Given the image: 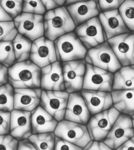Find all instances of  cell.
<instances>
[{"label":"cell","mask_w":134,"mask_h":150,"mask_svg":"<svg viewBox=\"0 0 134 150\" xmlns=\"http://www.w3.org/2000/svg\"><path fill=\"white\" fill-rule=\"evenodd\" d=\"M65 91H80L83 88L87 63L85 59L62 63Z\"/></svg>","instance_id":"cell-11"},{"label":"cell","mask_w":134,"mask_h":150,"mask_svg":"<svg viewBox=\"0 0 134 150\" xmlns=\"http://www.w3.org/2000/svg\"><path fill=\"white\" fill-rule=\"evenodd\" d=\"M30 60L41 69L57 62L54 41L44 36L33 41Z\"/></svg>","instance_id":"cell-14"},{"label":"cell","mask_w":134,"mask_h":150,"mask_svg":"<svg viewBox=\"0 0 134 150\" xmlns=\"http://www.w3.org/2000/svg\"><path fill=\"white\" fill-rule=\"evenodd\" d=\"M124 1V0H98L99 5L101 12L112 11L118 9Z\"/></svg>","instance_id":"cell-35"},{"label":"cell","mask_w":134,"mask_h":150,"mask_svg":"<svg viewBox=\"0 0 134 150\" xmlns=\"http://www.w3.org/2000/svg\"><path fill=\"white\" fill-rule=\"evenodd\" d=\"M69 93L65 91L42 90L40 106L58 122L64 119Z\"/></svg>","instance_id":"cell-10"},{"label":"cell","mask_w":134,"mask_h":150,"mask_svg":"<svg viewBox=\"0 0 134 150\" xmlns=\"http://www.w3.org/2000/svg\"><path fill=\"white\" fill-rule=\"evenodd\" d=\"M54 133L56 137L83 149L92 140L86 125L64 119L59 122Z\"/></svg>","instance_id":"cell-6"},{"label":"cell","mask_w":134,"mask_h":150,"mask_svg":"<svg viewBox=\"0 0 134 150\" xmlns=\"http://www.w3.org/2000/svg\"><path fill=\"white\" fill-rule=\"evenodd\" d=\"M42 89L15 88L14 110L32 112L40 105Z\"/></svg>","instance_id":"cell-21"},{"label":"cell","mask_w":134,"mask_h":150,"mask_svg":"<svg viewBox=\"0 0 134 150\" xmlns=\"http://www.w3.org/2000/svg\"><path fill=\"white\" fill-rule=\"evenodd\" d=\"M79 0H66L65 6H64L70 5L78 2Z\"/></svg>","instance_id":"cell-43"},{"label":"cell","mask_w":134,"mask_h":150,"mask_svg":"<svg viewBox=\"0 0 134 150\" xmlns=\"http://www.w3.org/2000/svg\"><path fill=\"white\" fill-rule=\"evenodd\" d=\"M56 136L54 132L33 134L28 139L37 150H54Z\"/></svg>","instance_id":"cell-26"},{"label":"cell","mask_w":134,"mask_h":150,"mask_svg":"<svg viewBox=\"0 0 134 150\" xmlns=\"http://www.w3.org/2000/svg\"><path fill=\"white\" fill-rule=\"evenodd\" d=\"M76 27L100 14L98 0L82 1L65 6Z\"/></svg>","instance_id":"cell-15"},{"label":"cell","mask_w":134,"mask_h":150,"mask_svg":"<svg viewBox=\"0 0 134 150\" xmlns=\"http://www.w3.org/2000/svg\"><path fill=\"white\" fill-rule=\"evenodd\" d=\"M9 83V68L0 64V86Z\"/></svg>","instance_id":"cell-39"},{"label":"cell","mask_w":134,"mask_h":150,"mask_svg":"<svg viewBox=\"0 0 134 150\" xmlns=\"http://www.w3.org/2000/svg\"><path fill=\"white\" fill-rule=\"evenodd\" d=\"M98 17L107 41L115 36L131 32L125 25L118 9L101 13Z\"/></svg>","instance_id":"cell-20"},{"label":"cell","mask_w":134,"mask_h":150,"mask_svg":"<svg viewBox=\"0 0 134 150\" xmlns=\"http://www.w3.org/2000/svg\"><path fill=\"white\" fill-rule=\"evenodd\" d=\"M31 115L33 134L54 132L59 122L40 105Z\"/></svg>","instance_id":"cell-22"},{"label":"cell","mask_w":134,"mask_h":150,"mask_svg":"<svg viewBox=\"0 0 134 150\" xmlns=\"http://www.w3.org/2000/svg\"><path fill=\"white\" fill-rule=\"evenodd\" d=\"M133 137L131 117L120 114L103 142L115 150Z\"/></svg>","instance_id":"cell-9"},{"label":"cell","mask_w":134,"mask_h":150,"mask_svg":"<svg viewBox=\"0 0 134 150\" xmlns=\"http://www.w3.org/2000/svg\"><path fill=\"white\" fill-rule=\"evenodd\" d=\"M113 105L120 114L132 117L134 115V90H113Z\"/></svg>","instance_id":"cell-23"},{"label":"cell","mask_w":134,"mask_h":150,"mask_svg":"<svg viewBox=\"0 0 134 150\" xmlns=\"http://www.w3.org/2000/svg\"><path fill=\"white\" fill-rule=\"evenodd\" d=\"M23 0H0V6L14 20L23 12Z\"/></svg>","instance_id":"cell-31"},{"label":"cell","mask_w":134,"mask_h":150,"mask_svg":"<svg viewBox=\"0 0 134 150\" xmlns=\"http://www.w3.org/2000/svg\"><path fill=\"white\" fill-rule=\"evenodd\" d=\"M16 63L12 42H0V64L9 68Z\"/></svg>","instance_id":"cell-28"},{"label":"cell","mask_w":134,"mask_h":150,"mask_svg":"<svg viewBox=\"0 0 134 150\" xmlns=\"http://www.w3.org/2000/svg\"><path fill=\"white\" fill-rule=\"evenodd\" d=\"M134 90V65L122 67L114 74L113 90Z\"/></svg>","instance_id":"cell-24"},{"label":"cell","mask_w":134,"mask_h":150,"mask_svg":"<svg viewBox=\"0 0 134 150\" xmlns=\"http://www.w3.org/2000/svg\"><path fill=\"white\" fill-rule=\"evenodd\" d=\"M114 74L87 63L82 90L112 91Z\"/></svg>","instance_id":"cell-8"},{"label":"cell","mask_w":134,"mask_h":150,"mask_svg":"<svg viewBox=\"0 0 134 150\" xmlns=\"http://www.w3.org/2000/svg\"><path fill=\"white\" fill-rule=\"evenodd\" d=\"M81 92L91 116L113 107L111 92L82 90Z\"/></svg>","instance_id":"cell-19"},{"label":"cell","mask_w":134,"mask_h":150,"mask_svg":"<svg viewBox=\"0 0 134 150\" xmlns=\"http://www.w3.org/2000/svg\"><path fill=\"white\" fill-rule=\"evenodd\" d=\"M12 42L16 63L30 59L33 42L19 33Z\"/></svg>","instance_id":"cell-25"},{"label":"cell","mask_w":134,"mask_h":150,"mask_svg":"<svg viewBox=\"0 0 134 150\" xmlns=\"http://www.w3.org/2000/svg\"><path fill=\"white\" fill-rule=\"evenodd\" d=\"M115 150H134V137Z\"/></svg>","instance_id":"cell-41"},{"label":"cell","mask_w":134,"mask_h":150,"mask_svg":"<svg viewBox=\"0 0 134 150\" xmlns=\"http://www.w3.org/2000/svg\"><path fill=\"white\" fill-rule=\"evenodd\" d=\"M14 21L19 33L32 42L44 36V15L23 12Z\"/></svg>","instance_id":"cell-12"},{"label":"cell","mask_w":134,"mask_h":150,"mask_svg":"<svg viewBox=\"0 0 134 150\" xmlns=\"http://www.w3.org/2000/svg\"><path fill=\"white\" fill-rule=\"evenodd\" d=\"M74 32L88 50L107 41L98 16L76 27Z\"/></svg>","instance_id":"cell-7"},{"label":"cell","mask_w":134,"mask_h":150,"mask_svg":"<svg viewBox=\"0 0 134 150\" xmlns=\"http://www.w3.org/2000/svg\"><path fill=\"white\" fill-rule=\"evenodd\" d=\"M44 36L54 42L76 28L65 6L47 12L44 15Z\"/></svg>","instance_id":"cell-2"},{"label":"cell","mask_w":134,"mask_h":150,"mask_svg":"<svg viewBox=\"0 0 134 150\" xmlns=\"http://www.w3.org/2000/svg\"><path fill=\"white\" fill-rule=\"evenodd\" d=\"M120 114L113 107L91 116L86 125L91 140L103 142Z\"/></svg>","instance_id":"cell-5"},{"label":"cell","mask_w":134,"mask_h":150,"mask_svg":"<svg viewBox=\"0 0 134 150\" xmlns=\"http://www.w3.org/2000/svg\"><path fill=\"white\" fill-rule=\"evenodd\" d=\"M11 112L0 110V135L10 134Z\"/></svg>","instance_id":"cell-34"},{"label":"cell","mask_w":134,"mask_h":150,"mask_svg":"<svg viewBox=\"0 0 134 150\" xmlns=\"http://www.w3.org/2000/svg\"><path fill=\"white\" fill-rule=\"evenodd\" d=\"M18 150H37L34 144L29 139L19 141Z\"/></svg>","instance_id":"cell-40"},{"label":"cell","mask_w":134,"mask_h":150,"mask_svg":"<svg viewBox=\"0 0 134 150\" xmlns=\"http://www.w3.org/2000/svg\"><path fill=\"white\" fill-rule=\"evenodd\" d=\"M10 134L19 141L33 134L31 112L16 110L11 111Z\"/></svg>","instance_id":"cell-18"},{"label":"cell","mask_w":134,"mask_h":150,"mask_svg":"<svg viewBox=\"0 0 134 150\" xmlns=\"http://www.w3.org/2000/svg\"><path fill=\"white\" fill-rule=\"evenodd\" d=\"M15 88L10 83L0 86V110L11 112L14 110Z\"/></svg>","instance_id":"cell-27"},{"label":"cell","mask_w":134,"mask_h":150,"mask_svg":"<svg viewBox=\"0 0 134 150\" xmlns=\"http://www.w3.org/2000/svg\"><path fill=\"white\" fill-rule=\"evenodd\" d=\"M83 150H113L103 142L91 140Z\"/></svg>","instance_id":"cell-38"},{"label":"cell","mask_w":134,"mask_h":150,"mask_svg":"<svg viewBox=\"0 0 134 150\" xmlns=\"http://www.w3.org/2000/svg\"><path fill=\"white\" fill-rule=\"evenodd\" d=\"M47 11L62 8L65 6L66 0H42Z\"/></svg>","instance_id":"cell-37"},{"label":"cell","mask_w":134,"mask_h":150,"mask_svg":"<svg viewBox=\"0 0 134 150\" xmlns=\"http://www.w3.org/2000/svg\"><path fill=\"white\" fill-rule=\"evenodd\" d=\"M85 59L87 63L113 74L122 67L107 41L88 50Z\"/></svg>","instance_id":"cell-4"},{"label":"cell","mask_w":134,"mask_h":150,"mask_svg":"<svg viewBox=\"0 0 134 150\" xmlns=\"http://www.w3.org/2000/svg\"><path fill=\"white\" fill-rule=\"evenodd\" d=\"M91 117L81 91L69 94L64 119L87 125Z\"/></svg>","instance_id":"cell-16"},{"label":"cell","mask_w":134,"mask_h":150,"mask_svg":"<svg viewBox=\"0 0 134 150\" xmlns=\"http://www.w3.org/2000/svg\"><path fill=\"white\" fill-rule=\"evenodd\" d=\"M19 141L10 134L0 135V150H18Z\"/></svg>","instance_id":"cell-33"},{"label":"cell","mask_w":134,"mask_h":150,"mask_svg":"<svg viewBox=\"0 0 134 150\" xmlns=\"http://www.w3.org/2000/svg\"><path fill=\"white\" fill-rule=\"evenodd\" d=\"M132 121V124L133 126V129L134 133V115L131 117Z\"/></svg>","instance_id":"cell-44"},{"label":"cell","mask_w":134,"mask_h":150,"mask_svg":"<svg viewBox=\"0 0 134 150\" xmlns=\"http://www.w3.org/2000/svg\"><path fill=\"white\" fill-rule=\"evenodd\" d=\"M41 88L45 91H65L62 63L57 61L42 68Z\"/></svg>","instance_id":"cell-17"},{"label":"cell","mask_w":134,"mask_h":150,"mask_svg":"<svg viewBox=\"0 0 134 150\" xmlns=\"http://www.w3.org/2000/svg\"><path fill=\"white\" fill-rule=\"evenodd\" d=\"M14 21L13 19L0 6V22H10Z\"/></svg>","instance_id":"cell-42"},{"label":"cell","mask_w":134,"mask_h":150,"mask_svg":"<svg viewBox=\"0 0 134 150\" xmlns=\"http://www.w3.org/2000/svg\"><path fill=\"white\" fill-rule=\"evenodd\" d=\"M54 43L58 62L63 63L85 59L88 50L75 32L61 36Z\"/></svg>","instance_id":"cell-3"},{"label":"cell","mask_w":134,"mask_h":150,"mask_svg":"<svg viewBox=\"0 0 134 150\" xmlns=\"http://www.w3.org/2000/svg\"><path fill=\"white\" fill-rule=\"evenodd\" d=\"M18 34L14 21L0 22V42H13Z\"/></svg>","instance_id":"cell-30"},{"label":"cell","mask_w":134,"mask_h":150,"mask_svg":"<svg viewBox=\"0 0 134 150\" xmlns=\"http://www.w3.org/2000/svg\"><path fill=\"white\" fill-rule=\"evenodd\" d=\"M9 83L14 88H41L42 69L30 60L9 68Z\"/></svg>","instance_id":"cell-1"},{"label":"cell","mask_w":134,"mask_h":150,"mask_svg":"<svg viewBox=\"0 0 134 150\" xmlns=\"http://www.w3.org/2000/svg\"><path fill=\"white\" fill-rule=\"evenodd\" d=\"M23 12L34 15H44L47 11L42 0H23Z\"/></svg>","instance_id":"cell-32"},{"label":"cell","mask_w":134,"mask_h":150,"mask_svg":"<svg viewBox=\"0 0 134 150\" xmlns=\"http://www.w3.org/2000/svg\"><path fill=\"white\" fill-rule=\"evenodd\" d=\"M107 41L122 67L134 65V32L122 34Z\"/></svg>","instance_id":"cell-13"},{"label":"cell","mask_w":134,"mask_h":150,"mask_svg":"<svg viewBox=\"0 0 134 150\" xmlns=\"http://www.w3.org/2000/svg\"><path fill=\"white\" fill-rule=\"evenodd\" d=\"M118 10L127 28L134 32V0H124Z\"/></svg>","instance_id":"cell-29"},{"label":"cell","mask_w":134,"mask_h":150,"mask_svg":"<svg viewBox=\"0 0 134 150\" xmlns=\"http://www.w3.org/2000/svg\"><path fill=\"white\" fill-rule=\"evenodd\" d=\"M54 150H83V149L56 137Z\"/></svg>","instance_id":"cell-36"}]
</instances>
